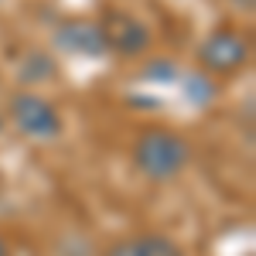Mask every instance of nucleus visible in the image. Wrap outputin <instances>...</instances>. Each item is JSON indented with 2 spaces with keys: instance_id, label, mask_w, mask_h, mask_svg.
Masks as SVG:
<instances>
[{
  "instance_id": "f257e3e1",
  "label": "nucleus",
  "mask_w": 256,
  "mask_h": 256,
  "mask_svg": "<svg viewBox=\"0 0 256 256\" xmlns=\"http://www.w3.org/2000/svg\"><path fill=\"white\" fill-rule=\"evenodd\" d=\"M134 171L154 184H168L178 181L192 168V144L184 140V134H178L174 126H144L137 137H134Z\"/></svg>"
},
{
  "instance_id": "f03ea898",
  "label": "nucleus",
  "mask_w": 256,
  "mask_h": 256,
  "mask_svg": "<svg viewBox=\"0 0 256 256\" xmlns=\"http://www.w3.org/2000/svg\"><path fill=\"white\" fill-rule=\"evenodd\" d=\"M250 58H253V41L246 31H239L232 24H222L216 31H208L195 48L198 72H205L212 79H229V76L242 72L250 65Z\"/></svg>"
},
{
  "instance_id": "7ed1b4c3",
  "label": "nucleus",
  "mask_w": 256,
  "mask_h": 256,
  "mask_svg": "<svg viewBox=\"0 0 256 256\" xmlns=\"http://www.w3.org/2000/svg\"><path fill=\"white\" fill-rule=\"evenodd\" d=\"M102 44H106V55L113 58H144L150 48H154V31L144 18H137L134 10L126 7H106L96 18Z\"/></svg>"
},
{
  "instance_id": "20e7f679",
  "label": "nucleus",
  "mask_w": 256,
  "mask_h": 256,
  "mask_svg": "<svg viewBox=\"0 0 256 256\" xmlns=\"http://www.w3.org/2000/svg\"><path fill=\"white\" fill-rule=\"evenodd\" d=\"M7 113H10V123L18 126V134H24L28 140L52 144V140H58L62 134H65L62 110L48 96L34 92V89H20V92H14L10 102H7Z\"/></svg>"
},
{
  "instance_id": "39448f33",
  "label": "nucleus",
  "mask_w": 256,
  "mask_h": 256,
  "mask_svg": "<svg viewBox=\"0 0 256 256\" xmlns=\"http://www.w3.org/2000/svg\"><path fill=\"white\" fill-rule=\"evenodd\" d=\"M55 48L62 55H76V58H106V44L99 34V24L92 18H65L55 24Z\"/></svg>"
},
{
  "instance_id": "423d86ee",
  "label": "nucleus",
  "mask_w": 256,
  "mask_h": 256,
  "mask_svg": "<svg viewBox=\"0 0 256 256\" xmlns=\"http://www.w3.org/2000/svg\"><path fill=\"white\" fill-rule=\"evenodd\" d=\"M102 256H188L171 236L160 232H137V236H123L110 242Z\"/></svg>"
},
{
  "instance_id": "0eeeda50",
  "label": "nucleus",
  "mask_w": 256,
  "mask_h": 256,
  "mask_svg": "<svg viewBox=\"0 0 256 256\" xmlns=\"http://www.w3.org/2000/svg\"><path fill=\"white\" fill-rule=\"evenodd\" d=\"M55 76V62L52 55H44V52H28L24 62H20V82L24 86H41V82H48Z\"/></svg>"
},
{
  "instance_id": "6e6552de",
  "label": "nucleus",
  "mask_w": 256,
  "mask_h": 256,
  "mask_svg": "<svg viewBox=\"0 0 256 256\" xmlns=\"http://www.w3.org/2000/svg\"><path fill=\"white\" fill-rule=\"evenodd\" d=\"M184 96L192 99L195 106H208L218 96V82L212 76H205V72H195V76L184 79Z\"/></svg>"
},
{
  "instance_id": "1a4fd4ad",
  "label": "nucleus",
  "mask_w": 256,
  "mask_h": 256,
  "mask_svg": "<svg viewBox=\"0 0 256 256\" xmlns=\"http://www.w3.org/2000/svg\"><path fill=\"white\" fill-rule=\"evenodd\" d=\"M144 79H158L160 86L178 82V65L171 58H150V62H147V68H144Z\"/></svg>"
},
{
  "instance_id": "9d476101",
  "label": "nucleus",
  "mask_w": 256,
  "mask_h": 256,
  "mask_svg": "<svg viewBox=\"0 0 256 256\" xmlns=\"http://www.w3.org/2000/svg\"><path fill=\"white\" fill-rule=\"evenodd\" d=\"M0 256H10V242H7L4 232H0Z\"/></svg>"
}]
</instances>
